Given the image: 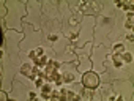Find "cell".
<instances>
[{
  "instance_id": "cell-1",
  "label": "cell",
  "mask_w": 134,
  "mask_h": 101,
  "mask_svg": "<svg viewBox=\"0 0 134 101\" xmlns=\"http://www.w3.org/2000/svg\"><path fill=\"white\" fill-rule=\"evenodd\" d=\"M98 84H99V79H98V76H96L95 73H87V74L84 76V85H85V87L95 88Z\"/></svg>"
},
{
  "instance_id": "cell-2",
  "label": "cell",
  "mask_w": 134,
  "mask_h": 101,
  "mask_svg": "<svg viewBox=\"0 0 134 101\" xmlns=\"http://www.w3.org/2000/svg\"><path fill=\"white\" fill-rule=\"evenodd\" d=\"M30 59H32L36 65H43V62H44V54H43V50H41V49H36L35 52L30 54Z\"/></svg>"
},
{
  "instance_id": "cell-3",
  "label": "cell",
  "mask_w": 134,
  "mask_h": 101,
  "mask_svg": "<svg viewBox=\"0 0 134 101\" xmlns=\"http://www.w3.org/2000/svg\"><path fill=\"white\" fill-rule=\"evenodd\" d=\"M65 81H73V76L71 74H65Z\"/></svg>"
}]
</instances>
